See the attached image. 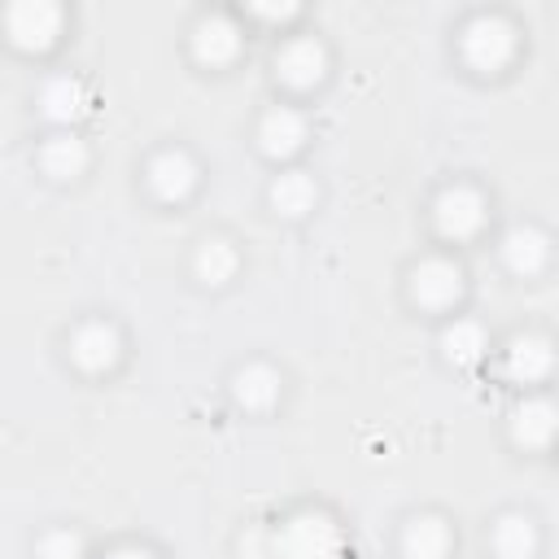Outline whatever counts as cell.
Here are the masks:
<instances>
[{
  "instance_id": "obj_15",
  "label": "cell",
  "mask_w": 559,
  "mask_h": 559,
  "mask_svg": "<svg viewBox=\"0 0 559 559\" xmlns=\"http://www.w3.org/2000/svg\"><path fill=\"white\" fill-rule=\"evenodd\" d=\"M231 397L245 406V411H266L275 406L280 397V371L266 367V362H249L231 376Z\"/></svg>"
},
{
  "instance_id": "obj_22",
  "label": "cell",
  "mask_w": 559,
  "mask_h": 559,
  "mask_svg": "<svg viewBox=\"0 0 559 559\" xmlns=\"http://www.w3.org/2000/svg\"><path fill=\"white\" fill-rule=\"evenodd\" d=\"M35 555L39 559H83V537L74 528H52V533L39 537Z\"/></svg>"
},
{
  "instance_id": "obj_8",
  "label": "cell",
  "mask_w": 559,
  "mask_h": 559,
  "mask_svg": "<svg viewBox=\"0 0 559 559\" xmlns=\"http://www.w3.org/2000/svg\"><path fill=\"white\" fill-rule=\"evenodd\" d=\"M559 437V406L550 397H524L511 411V441L524 450H546Z\"/></svg>"
},
{
  "instance_id": "obj_17",
  "label": "cell",
  "mask_w": 559,
  "mask_h": 559,
  "mask_svg": "<svg viewBox=\"0 0 559 559\" xmlns=\"http://www.w3.org/2000/svg\"><path fill=\"white\" fill-rule=\"evenodd\" d=\"M314 201H319V188H314V179L306 170H284L271 183V205L284 218H301L306 210H314Z\"/></svg>"
},
{
  "instance_id": "obj_2",
  "label": "cell",
  "mask_w": 559,
  "mask_h": 559,
  "mask_svg": "<svg viewBox=\"0 0 559 559\" xmlns=\"http://www.w3.org/2000/svg\"><path fill=\"white\" fill-rule=\"evenodd\" d=\"M459 52L472 70L480 74H498L511 57H515V26L498 13H485V17H472L459 35Z\"/></svg>"
},
{
  "instance_id": "obj_1",
  "label": "cell",
  "mask_w": 559,
  "mask_h": 559,
  "mask_svg": "<svg viewBox=\"0 0 559 559\" xmlns=\"http://www.w3.org/2000/svg\"><path fill=\"white\" fill-rule=\"evenodd\" d=\"M271 559H345V533L328 511H297L271 528Z\"/></svg>"
},
{
  "instance_id": "obj_18",
  "label": "cell",
  "mask_w": 559,
  "mask_h": 559,
  "mask_svg": "<svg viewBox=\"0 0 559 559\" xmlns=\"http://www.w3.org/2000/svg\"><path fill=\"white\" fill-rule=\"evenodd\" d=\"M485 349H489V336H485V328L472 323V319H454V323L441 332V354H445V362H454V367L480 362Z\"/></svg>"
},
{
  "instance_id": "obj_9",
  "label": "cell",
  "mask_w": 559,
  "mask_h": 559,
  "mask_svg": "<svg viewBox=\"0 0 559 559\" xmlns=\"http://www.w3.org/2000/svg\"><path fill=\"white\" fill-rule=\"evenodd\" d=\"M144 179H148V188H153L162 201H183V197L197 188L201 170H197V162H192L183 148H162V153L148 162Z\"/></svg>"
},
{
  "instance_id": "obj_11",
  "label": "cell",
  "mask_w": 559,
  "mask_h": 559,
  "mask_svg": "<svg viewBox=\"0 0 559 559\" xmlns=\"http://www.w3.org/2000/svg\"><path fill=\"white\" fill-rule=\"evenodd\" d=\"M306 135H310L306 118H301L297 109H288V105L266 109L262 122H258V148H262L266 157H293V153L306 144Z\"/></svg>"
},
{
  "instance_id": "obj_24",
  "label": "cell",
  "mask_w": 559,
  "mask_h": 559,
  "mask_svg": "<svg viewBox=\"0 0 559 559\" xmlns=\"http://www.w3.org/2000/svg\"><path fill=\"white\" fill-rule=\"evenodd\" d=\"M105 559H157V555L144 550V546H118V550H109Z\"/></svg>"
},
{
  "instance_id": "obj_13",
  "label": "cell",
  "mask_w": 559,
  "mask_h": 559,
  "mask_svg": "<svg viewBox=\"0 0 559 559\" xmlns=\"http://www.w3.org/2000/svg\"><path fill=\"white\" fill-rule=\"evenodd\" d=\"M454 546L450 524L441 515H411L402 528V555L406 559H445Z\"/></svg>"
},
{
  "instance_id": "obj_6",
  "label": "cell",
  "mask_w": 559,
  "mask_h": 559,
  "mask_svg": "<svg viewBox=\"0 0 559 559\" xmlns=\"http://www.w3.org/2000/svg\"><path fill=\"white\" fill-rule=\"evenodd\" d=\"M118 354H122V336H118V328L105 323V319H87V323H79L74 336H70V358H74L83 371H109V367L118 362Z\"/></svg>"
},
{
  "instance_id": "obj_7",
  "label": "cell",
  "mask_w": 559,
  "mask_h": 559,
  "mask_svg": "<svg viewBox=\"0 0 559 559\" xmlns=\"http://www.w3.org/2000/svg\"><path fill=\"white\" fill-rule=\"evenodd\" d=\"M550 371H555V345L537 332H524L502 349V376L515 384H537Z\"/></svg>"
},
{
  "instance_id": "obj_16",
  "label": "cell",
  "mask_w": 559,
  "mask_h": 559,
  "mask_svg": "<svg viewBox=\"0 0 559 559\" xmlns=\"http://www.w3.org/2000/svg\"><path fill=\"white\" fill-rule=\"evenodd\" d=\"M39 166H44V175H52V179H74V175H83V166H87V148H83L79 135L61 131V135H52V140L39 144Z\"/></svg>"
},
{
  "instance_id": "obj_21",
  "label": "cell",
  "mask_w": 559,
  "mask_h": 559,
  "mask_svg": "<svg viewBox=\"0 0 559 559\" xmlns=\"http://www.w3.org/2000/svg\"><path fill=\"white\" fill-rule=\"evenodd\" d=\"M39 109H44V118H52V122H74V118L83 114V83L70 79V74L48 79V83L39 87Z\"/></svg>"
},
{
  "instance_id": "obj_5",
  "label": "cell",
  "mask_w": 559,
  "mask_h": 559,
  "mask_svg": "<svg viewBox=\"0 0 559 559\" xmlns=\"http://www.w3.org/2000/svg\"><path fill=\"white\" fill-rule=\"evenodd\" d=\"M4 31L17 48H31V52H44L57 31H61V9L48 4V0H22V4H9L4 13Z\"/></svg>"
},
{
  "instance_id": "obj_12",
  "label": "cell",
  "mask_w": 559,
  "mask_h": 559,
  "mask_svg": "<svg viewBox=\"0 0 559 559\" xmlns=\"http://www.w3.org/2000/svg\"><path fill=\"white\" fill-rule=\"evenodd\" d=\"M240 52V26L223 13H210L192 26V57L201 66H227Z\"/></svg>"
},
{
  "instance_id": "obj_23",
  "label": "cell",
  "mask_w": 559,
  "mask_h": 559,
  "mask_svg": "<svg viewBox=\"0 0 559 559\" xmlns=\"http://www.w3.org/2000/svg\"><path fill=\"white\" fill-rule=\"evenodd\" d=\"M249 13L262 22H284V17H297V4H253Z\"/></svg>"
},
{
  "instance_id": "obj_3",
  "label": "cell",
  "mask_w": 559,
  "mask_h": 559,
  "mask_svg": "<svg viewBox=\"0 0 559 559\" xmlns=\"http://www.w3.org/2000/svg\"><path fill=\"white\" fill-rule=\"evenodd\" d=\"M485 214H489L485 197L476 188H467V183H454L432 201V227L445 240H472L485 227Z\"/></svg>"
},
{
  "instance_id": "obj_20",
  "label": "cell",
  "mask_w": 559,
  "mask_h": 559,
  "mask_svg": "<svg viewBox=\"0 0 559 559\" xmlns=\"http://www.w3.org/2000/svg\"><path fill=\"white\" fill-rule=\"evenodd\" d=\"M236 266H240V258H236V249H231V240H223V236H205L201 245H197V258H192V271H197V280L201 284H227L231 275H236Z\"/></svg>"
},
{
  "instance_id": "obj_10",
  "label": "cell",
  "mask_w": 559,
  "mask_h": 559,
  "mask_svg": "<svg viewBox=\"0 0 559 559\" xmlns=\"http://www.w3.org/2000/svg\"><path fill=\"white\" fill-rule=\"evenodd\" d=\"M275 74H280L288 87H297V92L314 87V83L328 74V52H323V44H319V39H288V44L280 48V57H275Z\"/></svg>"
},
{
  "instance_id": "obj_4",
  "label": "cell",
  "mask_w": 559,
  "mask_h": 559,
  "mask_svg": "<svg viewBox=\"0 0 559 559\" xmlns=\"http://www.w3.org/2000/svg\"><path fill=\"white\" fill-rule=\"evenodd\" d=\"M411 297L424 310H450L463 297V266L450 258H424L411 271Z\"/></svg>"
},
{
  "instance_id": "obj_19",
  "label": "cell",
  "mask_w": 559,
  "mask_h": 559,
  "mask_svg": "<svg viewBox=\"0 0 559 559\" xmlns=\"http://www.w3.org/2000/svg\"><path fill=\"white\" fill-rule=\"evenodd\" d=\"M493 550L502 559H533L537 550V524L520 511H507L493 520Z\"/></svg>"
},
{
  "instance_id": "obj_14",
  "label": "cell",
  "mask_w": 559,
  "mask_h": 559,
  "mask_svg": "<svg viewBox=\"0 0 559 559\" xmlns=\"http://www.w3.org/2000/svg\"><path fill=\"white\" fill-rule=\"evenodd\" d=\"M502 262H507V271H515V275H537V271L550 262V240H546V231H537V227H511V231L502 236Z\"/></svg>"
}]
</instances>
